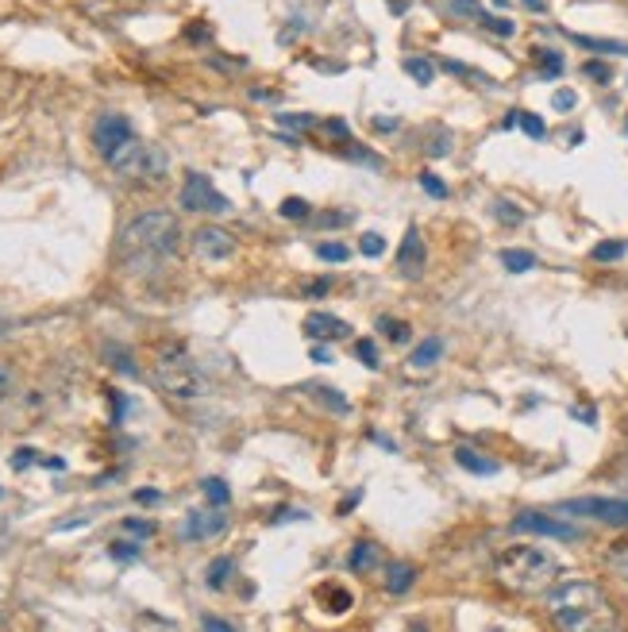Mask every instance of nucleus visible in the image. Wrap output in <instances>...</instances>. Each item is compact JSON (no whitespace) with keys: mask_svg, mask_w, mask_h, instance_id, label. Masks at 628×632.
<instances>
[{"mask_svg":"<svg viewBox=\"0 0 628 632\" xmlns=\"http://www.w3.org/2000/svg\"><path fill=\"white\" fill-rule=\"evenodd\" d=\"M555 574H559V559L532 544H513L497 555V582L513 594H544L555 586Z\"/></svg>","mask_w":628,"mask_h":632,"instance_id":"nucleus-1","label":"nucleus"},{"mask_svg":"<svg viewBox=\"0 0 628 632\" xmlns=\"http://www.w3.org/2000/svg\"><path fill=\"white\" fill-rule=\"evenodd\" d=\"M551 621L559 628H590V625H609V601L597 582L586 579H567L548 590Z\"/></svg>","mask_w":628,"mask_h":632,"instance_id":"nucleus-2","label":"nucleus"},{"mask_svg":"<svg viewBox=\"0 0 628 632\" xmlns=\"http://www.w3.org/2000/svg\"><path fill=\"white\" fill-rule=\"evenodd\" d=\"M124 251H143V255H174L181 243V224L174 212H143L120 232Z\"/></svg>","mask_w":628,"mask_h":632,"instance_id":"nucleus-3","label":"nucleus"},{"mask_svg":"<svg viewBox=\"0 0 628 632\" xmlns=\"http://www.w3.org/2000/svg\"><path fill=\"white\" fill-rule=\"evenodd\" d=\"M154 386L174 401H197L205 394V375L181 348H162L154 355Z\"/></svg>","mask_w":628,"mask_h":632,"instance_id":"nucleus-4","label":"nucleus"},{"mask_svg":"<svg viewBox=\"0 0 628 632\" xmlns=\"http://www.w3.org/2000/svg\"><path fill=\"white\" fill-rule=\"evenodd\" d=\"M112 166V174H120L127 181H143V185H162L166 170H170V158L162 147H154V143H143V139H127L124 147L105 158Z\"/></svg>","mask_w":628,"mask_h":632,"instance_id":"nucleus-5","label":"nucleus"},{"mask_svg":"<svg viewBox=\"0 0 628 632\" xmlns=\"http://www.w3.org/2000/svg\"><path fill=\"white\" fill-rule=\"evenodd\" d=\"M181 209L185 212H212V217H224V212H232V200H227L217 185H212V178H205V174H185Z\"/></svg>","mask_w":628,"mask_h":632,"instance_id":"nucleus-6","label":"nucleus"},{"mask_svg":"<svg viewBox=\"0 0 628 632\" xmlns=\"http://www.w3.org/2000/svg\"><path fill=\"white\" fill-rule=\"evenodd\" d=\"M563 513H578V516H594L602 525H628V497H578V501H563Z\"/></svg>","mask_w":628,"mask_h":632,"instance_id":"nucleus-7","label":"nucleus"},{"mask_svg":"<svg viewBox=\"0 0 628 632\" xmlns=\"http://www.w3.org/2000/svg\"><path fill=\"white\" fill-rule=\"evenodd\" d=\"M193 251H197V258H205V263H224V258L236 255V236L227 232V228L205 224L193 232Z\"/></svg>","mask_w":628,"mask_h":632,"instance_id":"nucleus-8","label":"nucleus"},{"mask_svg":"<svg viewBox=\"0 0 628 632\" xmlns=\"http://www.w3.org/2000/svg\"><path fill=\"white\" fill-rule=\"evenodd\" d=\"M513 533H532V536H551V540H578L582 536L575 525L559 521V516H548V513H521V516H513Z\"/></svg>","mask_w":628,"mask_h":632,"instance_id":"nucleus-9","label":"nucleus"},{"mask_svg":"<svg viewBox=\"0 0 628 632\" xmlns=\"http://www.w3.org/2000/svg\"><path fill=\"white\" fill-rule=\"evenodd\" d=\"M127 139H135L132 132V124H127V116H116V112H108V116L97 120L93 127V143H97V151H101L105 158H112Z\"/></svg>","mask_w":628,"mask_h":632,"instance_id":"nucleus-10","label":"nucleus"},{"mask_svg":"<svg viewBox=\"0 0 628 632\" xmlns=\"http://www.w3.org/2000/svg\"><path fill=\"white\" fill-rule=\"evenodd\" d=\"M397 270L405 278H420L424 274V239L417 228H409L405 239H402V251H397Z\"/></svg>","mask_w":628,"mask_h":632,"instance_id":"nucleus-11","label":"nucleus"},{"mask_svg":"<svg viewBox=\"0 0 628 632\" xmlns=\"http://www.w3.org/2000/svg\"><path fill=\"white\" fill-rule=\"evenodd\" d=\"M305 332L312 339H347L351 336V324L339 321L332 312H309L305 316Z\"/></svg>","mask_w":628,"mask_h":632,"instance_id":"nucleus-12","label":"nucleus"},{"mask_svg":"<svg viewBox=\"0 0 628 632\" xmlns=\"http://www.w3.org/2000/svg\"><path fill=\"white\" fill-rule=\"evenodd\" d=\"M224 525H227L224 513H189V516H185V536H189V540H208V536L224 533Z\"/></svg>","mask_w":628,"mask_h":632,"instance_id":"nucleus-13","label":"nucleus"},{"mask_svg":"<svg viewBox=\"0 0 628 632\" xmlns=\"http://www.w3.org/2000/svg\"><path fill=\"white\" fill-rule=\"evenodd\" d=\"M439 358H444V339H439V336H424L420 348L409 355V370H432Z\"/></svg>","mask_w":628,"mask_h":632,"instance_id":"nucleus-14","label":"nucleus"},{"mask_svg":"<svg viewBox=\"0 0 628 632\" xmlns=\"http://www.w3.org/2000/svg\"><path fill=\"white\" fill-rule=\"evenodd\" d=\"M412 582H417V567H412V563H390V567H385L382 586L390 594H409Z\"/></svg>","mask_w":628,"mask_h":632,"instance_id":"nucleus-15","label":"nucleus"},{"mask_svg":"<svg viewBox=\"0 0 628 632\" xmlns=\"http://www.w3.org/2000/svg\"><path fill=\"white\" fill-rule=\"evenodd\" d=\"M455 463H459L463 470H470V474H497L494 459H482L478 451H470V448H455Z\"/></svg>","mask_w":628,"mask_h":632,"instance_id":"nucleus-16","label":"nucleus"},{"mask_svg":"<svg viewBox=\"0 0 628 632\" xmlns=\"http://www.w3.org/2000/svg\"><path fill=\"white\" fill-rule=\"evenodd\" d=\"M374 559H378V548H374L370 540H363V544H355V552H351V559H347V567L363 574V571L374 567Z\"/></svg>","mask_w":628,"mask_h":632,"instance_id":"nucleus-17","label":"nucleus"},{"mask_svg":"<svg viewBox=\"0 0 628 632\" xmlns=\"http://www.w3.org/2000/svg\"><path fill=\"white\" fill-rule=\"evenodd\" d=\"M502 263H505V270H513V274H524V270L536 266V255L521 251V247H509V251H502Z\"/></svg>","mask_w":628,"mask_h":632,"instance_id":"nucleus-18","label":"nucleus"},{"mask_svg":"<svg viewBox=\"0 0 628 632\" xmlns=\"http://www.w3.org/2000/svg\"><path fill=\"white\" fill-rule=\"evenodd\" d=\"M405 74L412 81H420V85H432L436 81V66L428 59H405Z\"/></svg>","mask_w":628,"mask_h":632,"instance_id":"nucleus-19","label":"nucleus"},{"mask_svg":"<svg viewBox=\"0 0 628 632\" xmlns=\"http://www.w3.org/2000/svg\"><path fill=\"white\" fill-rule=\"evenodd\" d=\"M578 47L586 51H609V54H628V42H613V39H590V35H570Z\"/></svg>","mask_w":628,"mask_h":632,"instance_id":"nucleus-20","label":"nucleus"},{"mask_svg":"<svg viewBox=\"0 0 628 632\" xmlns=\"http://www.w3.org/2000/svg\"><path fill=\"white\" fill-rule=\"evenodd\" d=\"M201 490H205V497H208L217 509H224L227 501H232V490L224 486V479H205V482H201Z\"/></svg>","mask_w":628,"mask_h":632,"instance_id":"nucleus-21","label":"nucleus"},{"mask_svg":"<svg viewBox=\"0 0 628 632\" xmlns=\"http://www.w3.org/2000/svg\"><path fill=\"white\" fill-rule=\"evenodd\" d=\"M232 571H236V563H232V559H227V555L212 559V563H208V586H212V590H220V586L227 582V574H232Z\"/></svg>","mask_w":628,"mask_h":632,"instance_id":"nucleus-22","label":"nucleus"},{"mask_svg":"<svg viewBox=\"0 0 628 632\" xmlns=\"http://www.w3.org/2000/svg\"><path fill=\"white\" fill-rule=\"evenodd\" d=\"M282 217L285 220H309L312 212H309V200H301V197H285L282 200Z\"/></svg>","mask_w":628,"mask_h":632,"instance_id":"nucleus-23","label":"nucleus"},{"mask_svg":"<svg viewBox=\"0 0 628 632\" xmlns=\"http://www.w3.org/2000/svg\"><path fill=\"white\" fill-rule=\"evenodd\" d=\"M621 255H624V243L605 239V243H597V247H594V263H617Z\"/></svg>","mask_w":628,"mask_h":632,"instance_id":"nucleus-24","label":"nucleus"},{"mask_svg":"<svg viewBox=\"0 0 628 632\" xmlns=\"http://www.w3.org/2000/svg\"><path fill=\"white\" fill-rule=\"evenodd\" d=\"M482 27H486V32H494V35H502V39H509L513 32H517V23L513 20H505V16H486V12H482Z\"/></svg>","mask_w":628,"mask_h":632,"instance_id":"nucleus-25","label":"nucleus"},{"mask_svg":"<svg viewBox=\"0 0 628 632\" xmlns=\"http://www.w3.org/2000/svg\"><path fill=\"white\" fill-rule=\"evenodd\" d=\"M378 328H382V332L390 336L393 343H405V339H409V332H412V328H409L405 321H390V316H382V321H378Z\"/></svg>","mask_w":628,"mask_h":632,"instance_id":"nucleus-26","label":"nucleus"},{"mask_svg":"<svg viewBox=\"0 0 628 632\" xmlns=\"http://www.w3.org/2000/svg\"><path fill=\"white\" fill-rule=\"evenodd\" d=\"M309 390H312V394H317V397L324 401V405H332L336 413H347V409H351V405H347V401H344V397H339V390H328V386H309Z\"/></svg>","mask_w":628,"mask_h":632,"instance_id":"nucleus-27","label":"nucleus"},{"mask_svg":"<svg viewBox=\"0 0 628 632\" xmlns=\"http://www.w3.org/2000/svg\"><path fill=\"white\" fill-rule=\"evenodd\" d=\"M317 255L324 258V263H347V258H351V251L344 247V243H320Z\"/></svg>","mask_w":628,"mask_h":632,"instance_id":"nucleus-28","label":"nucleus"},{"mask_svg":"<svg viewBox=\"0 0 628 632\" xmlns=\"http://www.w3.org/2000/svg\"><path fill=\"white\" fill-rule=\"evenodd\" d=\"M494 212H497V220H502V224H521L524 220V212L517 205H509V200H497Z\"/></svg>","mask_w":628,"mask_h":632,"instance_id":"nucleus-29","label":"nucleus"},{"mask_svg":"<svg viewBox=\"0 0 628 632\" xmlns=\"http://www.w3.org/2000/svg\"><path fill=\"white\" fill-rule=\"evenodd\" d=\"M521 127H524V132L532 135V139H544V135H548L544 120H540V116H532V112H521Z\"/></svg>","mask_w":628,"mask_h":632,"instance_id":"nucleus-30","label":"nucleus"},{"mask_svg":"<svg viewBox=\"0 0 628 632\" xmlns=\"http://www.w3.org/2000/svg\"><path fill=\"white\" fill-rule=\"evenodd\" d=\"M448 8L455 12V16H482V5H478V0H448Z\"/></svg>","mask_w":628,"mask_h":632,"instance_id":"nucleus-31","label":"nucleus"},{"mask_svg":"<svg viewBox=\"0 0 628 632\" xmlns=\"http://www.w3.org/2000/svg\"><path fill=\"white\" fill-rule=\"evenodd\" d=\"M540 54V66H544V74L555 78V74H563V59L555 51H536Z\"/></svg>","mask_w":628,"mask_h":632,"instance_id":"nucleus-32","label":"nucleus"},{"mask_svg":"<svg viewBox=\"0 0 628 632\" xmlns=\"http://www.w3.org/2000/svg\"><path fill=\"white\" fill-rule=\"evenodd\" d=\"M355 355H359L366 367H378V348H374V339H359V343H355Z\"/></svg>","mask_w":628,"mask_h":632,"instance_id":"nucleus-33","label":"nucleus"},{"mask_svg":"<svg viewBox=\"0 0 628 632\" xmlns=\"http://www.w3.org/2000/svg\"><path fill=\"white\" fill-rule=\"evenodd\" d=\"M124 533H132V536H139V540H147V536H154V525H151V521H135V516H127V521H124Z\"/></svg>","mask_w":628,"mask_h":632,"instance_id":"nucleus-34","label":"nucleus"},{"mask_svg":"<svg viewBox=\"0 0 628 632\" xmlns=\"http://www.w3.org/2000/svg\"><path fill=\"white\" fill-rule=\"evenodd\" d=\"M359 251H363V255H370V258H378V255L385 251V243H382V236H378V232H366V236H363V243H359Z\"/></svg>","mask_w":628,"mask_h":632,"instance_id":"nucleus-35","label":"nucleus"},{"mask_svg":"<svg viewBox=\"0 0 628 632\" xmlns=\"http://www.w3.org/2000/svg\"><path fill=\"white\" fill-rule=\"evenodd\" d=\"M420 185H424V193H428V197H448V185L439 181L436 174H420Z\"/></svg>","mask_w":628,"mask_h":632,"instance_id":"nucleus-36","label":"nucleus"},{"mask_svg":"<svg viewBox=\"0 0 628 632\" xmlns=\"http://www.w3.org/2000/svg\"><path fill=\"white\" fill-rule=\"evenodd\" d=\"M108 358H116V370H124V375H139V370L132 367V355H127V351H120V348H108Z\"/></svg>","mask_w":628,"mask_h":632,"instance_id":"nucleus-37","label":"nucleus"},{"mask_svg":"<svg viewBox=\"0 0 628 632\" xmlns=\"http://www.w3.org/2000/svg\"><path fill=\"white\" fill-rule=\"evenodd\" d=\"M108 552L116 555V559H135V555H139V544H127V540H116V544H112Z\"/></svg>","mask_w":628,"mask_h":632,"instance_id":"nucleus-38","label":"nucleus"},{"mask_svg":"<svg viewBox=\"0 0 628 632\" xmlns=\"http://www.w3.org/2000/svg\"><path fill=\"white\" fill-rule=\"evenodd\" d=\"M582 74L594 78V81H609V78H613L609 66H602V62H586V66H582Z\"/></svg>","mask_w":628,"mask_h":632,"instance_id":"nucleus-39","label":"nucleus"},{"mask_svg":"<svg viewBox=\"0 0 628 632\" xmlns=\"http://www.w3.org/2000/svg\"><path fill=\"white\" fill-rule=\"evenodd\" d=\"M8 394H12V370H8L5 363H0V405L8 401Z\"/></svg>","mask_w":628,"mask_h":632,"instance_id":"nucleus-40","label":"nucleus"},{"mask_svg":"<svg viewBox=\"0 0 628 632\" xmlns=\"http://www.w3.org/2000/svg\"><path fill=\"white\" fill-rule=\"evenodd\" d=\"M555 108H575V93H570V89H559V93H555Z\"/></svg>","mask_w":628,"mask_h":632,"instance_id":"nucleus-41","label":"nucleus"},{"mask_svg":"<svg viewBox=\"0 0 628 632\" xmlns=\"http://www.w3.org/2000/svg\"><path fill=\"white\" fill-rule=\"evenodd\" d=\"M448 151H451V135H439V139L432 143V147H428V154H436V158H439V154H448Z\"/></svg>","mask_w":628,"mask_h":632,"instance_id":"nucleus-42","label":"nucleus"},{"mask_svg":"<svg viewBox=\"0 0 628 632\" xmlns=\"http://www.w3.org/2000/svg\"><path fill=\"white\" fill-rule=\"evenodd\" d=\"M32 448H23V451H16V459H12V467H16V470H23V467H32Z\"/></svg>","mask_w":628,"mask_h":632,"instance_id":"nucleus-43","label":"nucleus"},{"mask_svg":"<svg viewBox=\"0 0 628 632\" xmlns=\"http://www.w3.org/2000/svg\"><path fill=\"white\" fill-rule=\"evenodd\" d=\"M332 606H336L332 613H344V609L351 606V594H344V590H336V594H332Z\"/></svg>","mask_w":628,"mask_h":632,"instance_id":"nucleus-44","label":"nucleus"},{"mask_svg":"<svg viewBox=\"0 0 628 632\" xmlns=\"http://www.w3.org/2000/svg\"><path fill=\"white\" fill-rule=\"evenodd\" d=\"M351 217H347V212H332V217H320V224L324 228H339V224H347Z\"/></svg>","mask_w":628,"mask_h":632,"instance_id":"nucleus-45","label":"nucleus"},{"mask_svg":"<svg viewBox=\"0 0 628 632\" xmlns=\"http://www.w3.org/2000/svg\"><path fill=\"white\" fill-rule=\"evenodd\" d=\"M324 132H328V135H336V139H347V124L332 120V124H324Z\"/></svg>","mask_w":628,"mask_h":632,"instance_id":"nucleus-46","label":"nucleus"},{"mask_svg":"<svg viewBox=\"0 0 628 632\" xmlns=\"http://www.w3.org/2000/svg\"><path fill=\"white\" fill-rule=\"evenodd\" d=\"M285 127H312V116H282Z\"/></svg>","mask_w":628,"mask_h":632,"instance_id":"nucleus-47","label":"nucleus"},{"mask_svg":"<svg viewBox=\"0 0 628 632\" xmlns=\"http://www.w3.org/2000/svg\"><path fill=\"white\" fill-rule=\"evenodd\" d=\"M312 363H332V351H324V348H312Z\"/></svg>","mask_w":628,"mask_h":632,"instance_id":"nucleus-48","label":"nucleus"},{"mask_svg":"<svg viewBox=\"0 0 628 632\" xmlns=\"http://www.w3.org/2000/svg\"><path fill=\"white\" fill-rule=\"evenodd\" d=\"M201 625H205V628H220V632H227V628H232V625H227V621H217V617H205Z\"/></svg>","mask_w":628,"mask_h":632,"instance_id":"nucleus-49","label":"nucleus"},{"mask_svg":"<svg viewBox=\"0 0 628 632\" xmlns=\"http://www.w3.org/2000/svg\"><path fill=\"white\" fill-rule=\"evenodd\" d=\"M385 5H390V12H393V16H402V12L409 8V0H385Z\"/></svg>","mask_w":628,"mask_h":632,"instance_id":"nucleus-50","label":"nucleus"},{"mask_svg":"<svg viewBox=\"0 0 628 632\" xmlns=\"http://www.w3.org/2000/svg\"><path fill=\"white\" fill-rule=\"evenodd\" d=\"M521 5H524L528 12H544V8H548V5H544V0H521Z\"/></svg>","mask_w":628,"mask_h":632,"instance_id":"nucleus-51","label":"nucleus"}]
</instances>
